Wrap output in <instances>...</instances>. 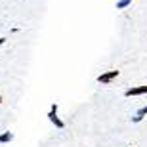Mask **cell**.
Returning <instances> with one entry per match:
<instances>
[{
  "label": "cell",
  "instance_id": "6da1fadb",
  "mask_svg": "<svg viewBox=\"0 0 147 147\" xmlns=\"http://www.w3.org/2000/svg\"><path fill=\"white\" fill-rule=\"evenodd\" d=\"M46 117L50 119V122H52L57 130H63V128H65V122L57 117V103H55V101L50 105V111H48V115H46Z\"/></svg>",
  "mask_w": 147,
  "mask_h": 147
},
{
  "label": "cell",
  "instance_id": "7a4b0ae2",
  "mask_svg": "<svg viewBox=\"0 0 147 147\" xmlns=\"http://www.w3.org/2000/svg\"><path fill=\"white\" fill-rule=\"evenodd\" d=\"M120 75V71H117V69H111V71H105L101 73V75H98V78L96 80L99 82V84H111L113 80H117Z\"/></svg>",
  "mask_w": 147,
  "mask_h": 147
},
{
  "label": "cell",
  "instance_id": "3957f363",
  "mask_svg": "<svg viewBox=\"0 0 147 147\" xmlns=\"http://www.w3.org/2000/svg\"><path fill=\"white\" fill-rule=\"evenodd\" d=\"M143 94H147V86H132L124 92V96L126 98H136V96H143Z\"/></svg>",
  "mask_w": 147,
  "mask_h": 147
},
{
  "label": "cell",
  "instance_id": "277c9868",
  "mask_svg": "<svg viewBox=\"0 0 147 147\" xmlns=\"http://www.w3.org/2000/svg\"><path fill=\"white\" fill-rule=\"evenodd\" d=\"M13 142V132H4L0 134V143H10Z\"/></svg>",
  "mask_w": 147,
  "mask_h": 147
},
{
  "label": "cell",
  "instance_id": "5b68a950",
  "mask_svg": "<svg viewBox=\"0 0 147 147\" xmlns=\"http://www.w3.org/2000/svg\"><path fill=\"white\" fill-rule=\"evenodd\" d=\"M130 4H132V0H119V2L115 4V8H117V10H126Z\"/></svg>",
  "mask_w": 147,
  "mask_h": 147
},
{
  "label": "cell",
  "instance_id": "8992f818",
  "mask_svg": "<svg viewBox=\"0 0 147 147\" xmlns=\"http://www.w3.org/2000/svg\"><path fill=\"white\" fill-rule=\"evenodd\" d=\"M143 117H140V115H136V117H132V124H138V122H142Z\"/></svg>",
  "mask_w": 147,
  "mask_h": 147
},
{
  "label": "cell",
  "instance_id": "52a82bcc",
  "mask_svg": "<svg viewBox=\"0 0 147 147\" xmlns=\"http://www.w3.org/2000/svg\"><path fill=\"white\" fill-rule=\"evenodd\" d=\"M138 115H140V117H145V115H147V105H145V107H142V109L138 111Z\"/></svg>",
  "mask_w": 147,
  "mask_h": 147
},
{
  "label": "cell",
  "instance_id": "ba28073f",
  "mask_svg": "<svg viewBox=\"0 0 147 147\" xmlns=\"http://www.w3.org/2000/svg\"><path fill=\"white\" fill-rule=\"evenodd\" d=\"M2 44H6V38L4 36H0V46H2Z\"/></svg>",
  "mask_w": 147,
  "mask_h": 147
},
{
  "label": "cell",
  "instance_id": "9c48e42d",
  "mask_svg": "<svg viewBox=\"0 0 147 147\" xmlns=\"http://www.w3.org/2000/svg\"><path fill=\"white\" fill-rule=\"evenodd\" d=\"M0 103H2V96H0Z\"/></svg>",
  "mask_w": 147,
  "mask_h": 147
}]
</instances>
